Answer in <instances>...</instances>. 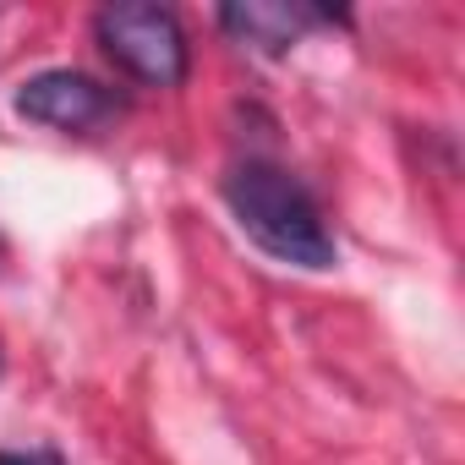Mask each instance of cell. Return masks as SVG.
I'll return each mask as SVG.
<instances>
[{"instance_id": "obj_1", "label": "cell", "mask_w": 465, "mask_h": 465, "mask_svg": "<svg viewBox=\"0 0 465 465\" xmlns=\"http://www.w3.org/2000/svg\"><path fill=\"white\" fill-rule=\"evenodd\" d=\"M224 203L269 258L291 269H334V236H329L312 192L291 170L269 159H242L224 175Z\"/></svg>"}, {"instance_id": "obj_2", "label": "cell", "mask_w": 465, "mask_h": 465, "mask_svg": "<svg viewBox=\"0 0 465 465\" xmlns=\"http://www.w3.org/2000/svg\"><path fill=\"white\" fill-rule=\"evenodd\" d=\"M94 34H99V50L148 88H175L186 77V34L170 6H143V0L104 6L94 17Z\"/></svg>"}, {"instance_id": "obj_3", "label": "cell", "mask_w": 465, "mask_h": 465, "mask_svg": "<svg viewBox=\"0 0 465 465\" xmlns=\"http://www.w3.org/2000/svg\"><path fill=\"white\" fill-rule=\"evenodd\" d=\"M17 115L55 126V132H94V126L121 115V99H115V88L94 83L88 72L55 66V72H39L17 88Z\"/></svg>"}, {"instance_id": "obj_4", "label": "cell", "mask_w": 465, "mask_h": 465, "mask_svg": "<svg viewBox=\"0 0 465 465\" xmlns=\"http://www.w3.org/2000/svg\"><path fill=\"white\" fill-rule=\"evenodd\" d=\"M219 23H224L230 39H242V45H252V50H263V55H285V50L302 39V28L323 23V12L274 6V0H247V6H224Z\"/></svg>"}, {"instance_id": "obj_5", "label": "cell", "mask_w": 465, "mask_h": 465, "mask_svg": "<svg viewBox=\"0 0 465 465\" xmlns=\"http://www.w3.org/2000/svg\"><path fill=\"white\" fill-rule=\"evenodd\" d=\"M0 465H66L55 449H0Z\"/></svg>"}]
</instances>
